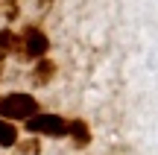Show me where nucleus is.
I'll return each mask as SVG.
<instances>
[{
  "mask_svg": "<svg viewBox=\"0 0 158 155\" xmlns=\"http://www.w3.org/2000/svg\"><path fill=\"white\" fill-rule=\"evenodd\" d=\"M15 146H18L23 155H35V152L41 149V146H38V141H32V144H15Z\"/></svg>",
  "mask_w": 158,
  "mask_h": 155,
  "instance_id": "obj_8",
  "label": "nucleus"
},
{
  "mask_svg": "<svg viewBox=\"0 0 158 155\" xmlns=\"http://www.w3.org/2000/svg\"><path fill=\"white\" fill-rule=\"evenodd\" d=\"M18 47H21V38H18L12 29H0V59L9 56V53H15Z\"/></svg>",
  "mask_w": 158,
  "mask_h": 155,
  "instance_id": "obj_6",
  "label": "nucleus"
},
{
  "mask_svg": "<svg viewBox=\"0 0 158 155\" xmlns=\"http://www.w3.org/2000/svg\"><path fill=\"white\" fill-rule=\"evenodd\" d=\"M15 144H18V129H15V123H9V120L0 117V146H15Z\"/></svg>",
  "mask_w": 158,
  "mask_h": 155,
  "instance_id": "obj_7",
  "label": "nucleus"
},
{
  "mask_svg": "<svg viewBox=\"0 0 158 155\" xmlns=\"http://www.w3.org/2000/svg\"><path fill=\"white\" fill-rule=\"evenodd\" d=\"M38 3H41V6H50V0H38Z\"/></svg>",
  "mask_w": 158,
  "mask_h": 155,
  "instance_id": "obj_9",
  "label": "nucleus"
},
{
  "mask_svg": "<svg viewBox=\"0 0 158 155\" xmlns=\"http://www.w3.org/2000/svg\"><path fill=\"white\" fill-rule=\"evenodd\" d=\"M53 79H56V62L38 59V64L32 67V85L35 88H44V85H50Z\"/></svg>",
  "mask_w": 158,
  "mask_h": 155,
  "instance_id": "obj_4",
  "label": "nucleus"
},
{
  "mask_svg": "<svg viewBox=\"0 0 158 155\" xmlns=\"http://www.w3.org/2000/svg\"><path fill=\"white\" fill-rule=\"evenodd\" d=\"M21 38V47H23V56L27 59H44L47 50H50V38L44 35V29L38 27H23V32L18 35Z\"/></svg>",
  "mask_w": 158,
  "mask_h": 155,
  "instance_id": "obj_2",
  "label": "nucleus"
},
{
  "mask_svg": "<svg viewBox=\"0 0 158 155\" xmlns=\"http://www.w3.org/2000/svg\"><path fill=\"white\" fill-rule=\"evenodd\" d=\"M27 129L32 135H50V138H62L68 135V120L59 114H32L27 120Z\"/></svg>",
  "mask_w": 158,
  "mask_h": 155,
  "instance_id": "obj_3",
  "label": "nucleus"
},
{
  "mask_svg": "<svg viewBox=\"0 0 158 155\" xmlns=\"http://www.w3.org/2000/svg\"><path fill=\"white\" fill-rule=\"evenodd\" d=\"M32 114H38V100L32 94L23 91H12V94H0V117L3 120H23L27 123Z\"/></svg>",
  "mask_w": 158,
  "mask_h": 155,
  "instance_id": "obj_1",
  "label": "nucleus"
},
{
  "mask_svg": "<svg viewBox=\"0 0 158 155\" xmlns=\"http://www.w3.org/2000/svg\"><path fill=\"white\" fill-rule=\"evenodd\" d=\"M68 135L73 138V146H79V149H85L91 144V129H88L85 120H70L68 123Z\"/></svg>",
  "mask_w": 158,
  "mask_h": 155,
  "instance_id": "obj_5",
  "label": "nucleus"
}]
</instances>
